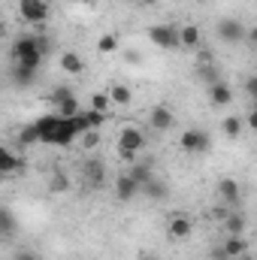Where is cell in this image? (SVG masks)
Masks as SVG:
<instances>
[{
    "label": "cell",
    "mask_w": 257,
    "mask_h": 260,
    "mask_svg": "<svg viewBox=\"0 0 257 260\" xmlns=\"http://www.w3.org/2000/svg\"><path fill=\"white\" fill-rule=\"evenodd\" d=\"M12 58H15V64H18V67L37 70V73H40L43 61H46V58L40 55V49H37L34 37H21V40H15V43H12Z\"/></svg>",
    "instance_id": "obj_1"
},
{
    "label": "cell",
    "mask_w": 257,
    "mask_h": 260,
    "mask_svg": "<svg viewBox=\"0 0 257 260\" xmlns=\"http://www.w3.org/2000/svg\"><path fill=\"white\" fill-rule=\"evenodd\" d=\"M142 145H145V133H142V130L133 127V124L121 127V133H118V154H121L127 164L136 160V154L142 151Z\"/></svg>",
    "instance_id": "obj_2"
},
{
    "label": "cell",
    "mask_w": 257,
    "mask_h": 260,
    "mask_svg": "<svg viewBox=\"0 0 257 260\" xmlns=\"http://www.w3.org/2000/svg\"><path fill=\"white\" fill-rule=\"evenodd\" d=\"M179 145H182V151L185 154H209V148H212V136L206 133V130H185L182 136H179Z\"/></svg>",
    "instance_id": "obj_3"
},
{
    "label": "cell",
    "mask_w": 257,
    "mask_h": 260,
    "mask_svg": "<svg viewBox=\"0 0 257 260\" xmlns=\"http://www.w3.org/2000/svg\"><path fill=\"white\" fill-rule=\"evenodd\" d=\"M18 12H21V18L27 21V24H34V27H40V24H46L49 21V0H18Z\"/></svg>",
    "instance_id": "obj_4"
},
{
    "label": "cell",
    "mask_w": 257,
    "mask_h": 260,
    "mask_svg": "<svg viewBox=\"0 0 257 260\" xmlns=\"http://www.w3.org/2000/svg\"><path fill=\"white\" fill-rule=\"evenodd\" d=\"M215 34H218V40H221V43L236 46V43H245L248 27H245L239 18H221V21H218V27H215Z\"/></svg>",
    "instance_id": "obj_5"
},
{
    "label": "cell",
    "mask_w": 257,
    "mask_h": 260,
    "mask_svg": "<svg viewBox=\"0 0 257 260\" xmlns=\"http://www.w3.org/2000/svg\"><path fill=\"white\" fill-rule=\"evenodd\" d=\"M148 40L157 49H179V27H173V24H151L148 27Z\"/></svg>",
    "instance_id": "obj_6"
},
{
    "label": "cell",
    "mask_w": 257,
    "mask_h": 260,
    "mask_svg": "<svg viewBox=\"0 0 257 260\" xmlns=\"http://www.w3.org/2000/svg\"><path fill=\"white\" fill-rule=\"evenodd\" d=\"M73 139H79V133H76V127H73V118H61L58 115V124H55V130H52V142L49 145H73Z\"/></svg>",
    "instance_id": "obj_7"
},
{
    "label": "cell",
    "mask_w": 257,
    "mask_h": 260,
    "mask_svg": "<svg viewBox=\"0 0 257 260\" xmlns=\"http://www.w3.org/2000/svg\"><path fill=\"white\" fill-rule=\"evenodd\" d=\"M209 103H212V106H230V103H233V88H230L227 82H221V79L212 82V85H209Z\"/></svg>",
    "instance_id": "obj_8"
},
{
    "label": "cell",
    "mask_w": 257,
    "mask_h": 260,
    "mask_svg": "<svg viewBox=\"0 0 257 260\" xmlns=\"http://www.w3.org/2000/svg\"><path fill=\"white\" fill-rule=\"evenodd\" d=\"M148 124H151V130H170L173 124H176V115H173V109L170 106H154L151 109V115H148Z\"/></svg>",
    "instance_id": "obj_9"
},
{
    "label": "cell",
    "mask_w": 257,
    "mask_h": 260,
    "mask_svg": "<svg viewBox=\"0 0 257 260\" xmlns=\"http://www.w3.org/2000/svg\"><path fill=\"white\" fill-rule=\"evenodd\" d=\"M191 230H194V224H191L188 215H173V218H170V227H167L170 239H188Z\"/></svg>",
    "instance_id": "obj_10"
},
{
    "label": "cell",
    "mask_w": 257,
    "mask_h": 260,
    "mask_svg": "<svg viewBox=\"0 0 257 260\" xmlns=\"http://www.w3.org/2000/svg\"><path fill=\"white\" fill-rule=\"evenodd\" d=\"M218 197H221L227 206H236V203H239V197H242L239 182H236V179H221V182H218Z\"/></svg>",
    "instance_id": "obj_11"
},
{
    "label": "cell",
    "mask_w": 257,
    "mask_h": 260,
    "mask_svg": "<svg viewBox=\"0 0 257 260\" xmlns=\"http://www.w3.org/2000/svg\"><path fill=\"white\" fill-rule=\"evenodd\" d=\"M136 194H139V185L130 179L127 173H121V176L115 179V197H118L121 203H130V200H133Z\"/></svg>",
    "instance_id": "obj_12"
},
{
    "label": "cell",
    "mask_w": 257,
    "mask_h": 260,
    "mask_svg": "<svg viewBox=\"0 0 257 260\" xmlns=\"http://www.w3.org/2000/svg\"><path fill=\"white\" fill-rule=\"evenodd\" d=\"M15 233H18V221H15V215H12L6 206H0V242H9Z\"/></svg>",
    "instance_id": "obj_13"
},
{
    "label": "cell",
    "mask_w": 257,
    "mask_h": 260,
    "mask_svg": "<svg viewBox=\"0 0 257 260\" xmlns=\"http://www.w3.org/2000/svg\"><path fill=\"white\" fill-rule=\"evenodd\" d=\"M127 176L139 185V188H142L145 182H151V179H154V170H151V164H145V160H133V164H130V170H127Z\"/></svg>",
    "instance_id": "obj_14"
},
{
    "label": "cell",
    "mask_w": 257,
    "mask_h": 260,
    "mask_svg": "<svg viewBox=\"0 0 257 260\" xmlns=\"http://www.w3.org/2000/svg\"><path fill=\"white\" fill-rule=\"evenodd\" d=\"M200 43H203V30H200L197 24L179 27V46H185V49H200Z\"/></svg>",
    "instance_id": "obj_15"
},
{
    "label": "cell",
    "mask_w": 257,
    "mask_h": 260,
    "mask_svg": "<svg viewBox=\"0 0 257 260\" xmlns=\"http://www.w3.org/2000/svg\"><path fill=\"white\" fill-rule=\"evenodd\" d=\"M21 170V157L15 154V151H9L6 145H0V173L3 176H12V173H18Z\"/></svg>",
    "instance_id": "obj_16"
},
{
    "label": "cell",
    "mask_w": 257,
    "mask_h": 260,
    "mask_svg": "<svg viewBox=\"0 0 257 260\" xmlns=\"http://www.w3.org/2000/svg\"><path fill=\"white\" fill-rule=\"evenodd\" d=\"M221 251L227 254V260L242 257V254L248 251V242H245L242 236H227V239H224V245H221Z\"/></svg>",
    "instance_id": "obj_17"
},
{
    "label": "cell",
    "mask_w": 257,
    "mask_h": 260,
    "mask_svg": "<svg viewBox=\"0 0 257 260\" xmlns=\"http://www.w3.org/2000/svg\"><path fill=\"white\" fill-rule=\"evenodd\" d=\"M139 191H142L145 197H151V200H167V197H170V185H167L164 179H157V176H154V179H151V182H145Z\"/></svg>",
    "instance_id": "obj_18"
},
{
    "label": "cell",
    "mask_w": 257,
    "mask_h": 260,
    "mask_svg": "<svg viewBox=\"0 0 257 260\" xmlns=\"http://www.w3.org/2000/svg\"><path fill=\"white\" fill-rule=\"evenodd\" d=\"M224 230H227V236H242V230H245V215L230 209V212L224 215Z\"/></svg>",
    "instance_id": "obj_19"
},
{
    "label": "cell",
    "mask_w": 257,
    "mask_h": 260,
    "mask_svg": "<svg viewBox=\"0 0 257 260\" xmlns=\"http://www.w3.org/2000/svg\"><path fill=\"white\" fill-rule=\"evenodd\" d=\"M106 97H109L112 106H130V103H133V91H130L127 85H112V88L106 91Z\"/></svg>",
    "instance_id": "obj_20"
},
{
    "label": "cell",
    "mask_w": 257,
    "mask_h": 260,
    "mask_svg": "<svg viewBox=\"0 0 257 260\" xmlns=\"http://www.w3.org/2000/svg\"><path fill=\"white\" fill-rule=\"evenodd\" d=\"M58 64H61V70H64V73H70V76H79V73H85V61H82L76 52H64V55L58 58Z\"/></svg>",
    "instance_id": "obj_21"
},
{
    "label": "cell",
    "mask_w": 257,
    "mask_h": 260,
    "mask_svg": "<svg viewBox=\"0 0 257 260\" xmlns=\"http://www.w3.org/2000/svg\"><path fill=\"white\" fill-rule=\"evenodd\" d=\"M85 179H88L94 188H103V182H106L103 164H100V160H88V164H85Z\"/></svg>",
    "instance_id": "obj_22"
},
{
    "label": "cell",
    "mask_w": 257,
    "mask_h": 260,
    "mask_svg": "<svg viewBox=\"0 0 257 260\" xmlns=\"http://www.w3.org/2000/svg\"><path fill=\"white\" fill-rule=\"evenodd\" d=\"M55 124H58V115H43L40 121H34V127H37V133H40V142H52V130H55Z\"/></svg>",
    "instance_id": "obj_23"
},
{
    "label": "cell",
    "mask_w": 257,
    "mask_h": 260,
    "mask_svg": "<svg viewBox=\"0 0 257 260\" xmlns=\"http://www.w3.org/2000/svg\"><path fill=\"white\" fill-rule=\"evenodd\" d=\"M221 130H224V136H227V139H239V136L245 133V124H242V118H239V115H227V118L221 121Z\"/></svg>",
    "instance_id": "obj_24"
},
{
    "label": "cell",
    "mask_w": 257,
    "mask_h": 260,
    "mask_svg": "<svg viewBox=\"0 0 257 260\" xmlns=\"http://www.w3.org/2000/svg\"><path fill=\"white\" fill-rule=\"evenodd\" d=\"M118 46H121V40H118V34H112V30L97 40V52H100V55H115Z\"/></svg>",
    "instance_id": "obj_25"
},
{
    "label": "cell",
    "mask_w": 257,
    "mask_h": 260,
    "mask_svg": "<svg viewBox=\"0 0 257 260\" xmlns=\"http://www.w3.org/2000/svg\"><path fill=\"white\" fill-rule=\"evenodd\" d=\"M34 79H37V70H27V67H18V64L12 67V82L18 88H30Z\"/></svg>",
    "instance_id": "obj_26"
},
{
    "label": "cell",
    "mask_w": 257,
    "mask_h": 260,
    "mask_svg": "<svg viewBox=\"0 0 257 260\" xmlns=\"http://www.w3.org/2000/svg\"><path fill=\"white\" fill-rule=\"evenodd\" d=\"M109 106H112V103H109L106 91H97V94H91V100H88V109H91V112H103V115H106Z\"/></svg>",
    "instance_id": "obj_27"
},
{
    "label": "cell",
    "mask_w": 257,
    "mask_h": 260,
    "mask_svg": "<svg viewBox=\"0 0 257 260\" xmlns=\"http://www.w3.org/2000/svg\"><path fill=\"white\" fill-rule=\"evenodd\" d=\"M55 106H58V115H61V118H73L76 112H82L79 103H76V97H64V100H58Z\"/></svg>",
    "instance_id": "obj_28"
},
{
    "label": "cell",
    "mask_w": 257,
    "mask_h": 260,
    "mask_svg": "<svg viewBox=\"0 0 257 260\" xmlns=\"http://www.w3.org/2000/svg\"><path fill=\"white\" fill-rule=\"evenodd\" d=\"M79 139H82V145H85V151H94V148L100 145V130H85V133H82Z\"/></svg>",
    "instance_id": "obj_29"
},
{
    "label": "cell",
    "mask_w": 257,
    "mask_h": 260,
    "mask_svg": "<svg viewBox=\"0 0 257 260\" xmlns=\"http://www.w3.org/2000/svg\"><path fill=\"white\" fill-rule=\"evenodd\" d=\"M18 139H21V145H37V142H40V133H37L34 124H27V127L18 133Z\"/></svg>",
    "instance_id": "obj_30"
},
{
    "label": "cell",
    "mask_w": 257,
    "mask_h": 260,
    "mask_svg": "<svg viewBox=\"0 0 257 260\" xmlns=\"http://www.w3.org/2000/svg\"><path fill=\"white\" fill-rule=\"evenodd\" d=\"M49 188H52L55 194H61V191H70V179H67V176H61V173H58V176L52 179V185H49Z\"/></svg>",
    "instance_id": "obj_31"
},
{
    "label": "cell",
    "mask_w": 257,
    "mask_h": 260,
    "mask_svg": "<svg viewBox=\"0 0 257 260\" xmlns=\"http://www.w3.org/2000/svg\"><path fill=\"white\" fill-rule=\"evenodd\" d=\"M64 97H73V91H70V88H64V85H61V88H55V94H52V100L58 103V100H64Z\"/></svg>",
    "instance_id": "obj_32"
},
{
    "label": "cell",
    "mask_w": 257,
    "mask_h": 260,
    "mask_svg": "<svg viewBox=\"0 0 257 260\" xmlns=\"http://www.w3.org/2000/svg\"><path fill=\"white\" fill-rule=\"evenodd\" d=\"M242 124H245L248 130H257V109H251V112H248V118H245Z\"/></svg>",
    "instance_id": "obj_33"
},
{
    "label": "cell",
    "mask_w": 257,
    "mask_h": 260,
    "mask_svg": "<svg viewBox=\"0 0 257 260\" xmlns=\"http://www.w3.org/2000/svg\"><path fill=\"white\" fill-rule=\"evenodd\" d=\"M12 260H40V257H37L34 251H15V254H12Z\"/></svg>",
    "instance_id": "obj_34"
},
{
    "label": "cell",
    "mask_w": 257,
    "mask_h": 260,
    "mask_svg": "<svg viewBox=\"0 0 257 260\" xmlns=\"http://www.w3.org/2000/svg\"><path fill=\"white\" fill-rule=\"evenodd\" d=\"M245 91H248L251 97L257 94V79H254V76H248V79H245Z\"/></svg>",
    "instance_id": "obj_35"
},
{
    "label": "cell",
    "mask_w": 257,
    "mask_h": 260,
    "mask_svg": "<svg viewBox=\"0 0 257 260\" xmlns=\"http://www.w3.org/2000/svg\"><path fill=\"white\" fill-rule=\"evenodd\" d=\"M212 260H227V254L221 251V245H218V248H212Z\"/></svg>",
    "instance_id": "obj_36"
},
{
    "label": "cell",
    "mask_w": 257,
    "mask_h": 260,
    "mask_svg": "<svg viewBox=\"0 0 257 260\" xmlns=\"http://www.w3.org/2000/svg\"><path fill=\"white\" fill-rule=\"evenodd\" d=\"M133 3H142V6H154L157 0H133Z\"/></svg>",
    "instance_id": "obj_37"
},
{
    "label": "cell",
    "mask_w": 257,
    "mask_h": 260,
    "mask_svg": "<svg viewBox=\"0 0 257 260\" xmlns=\"http://www.w3.org/2000/svg\"><path fill=\"white\" fill-rule=\"evenodd\" d=\"M82 3H85L88 9H91V6H97V0H82Z\"/></svg>",
    "instance_id": "obj_38"
},
{
    "label": "cell",
    "mask_w": 257,
    "mask_h": 260,
    "mask_svg": "<svg viewBox=\"0 0 257 260\" xmlns=\"http://www.w3.org/2000/svg\"><path fill=\"white\" fill-rule=\"evenodd\" d=\"M136 260H154V257H151V254H139Z\"/></svg>",
    "instance_id": "obj_39"
},
{
    "label": "cell",
    "mask_w": 257,
    "mask_h": 260,
    "mask_svg": "<svg viewBox=\"0 0 257 260\" xmlns=\"http://www.w3.org/2000/svg\"><path fill=\"white\" fill-rule=\"evenodd\" d=\"M239 260H254V257H251V254H242V257H239Z\"/></svg>",
    "instance_id": "obj_40"
},
{
    "label": "cell",
    "mask_w": 257,
    "mask_h": 260,
    "mask_svg": "<svg viewBox=\"0 0 257 260\" xmlns=\"http://www.w3.org/2000/svg\"><path fill=\"white\" fill-rule=\"evenodd\" d=\"M64 3H82V0H64Z\"/></svg>",
    "instance_id": "obj_41"
}]
</instances>
